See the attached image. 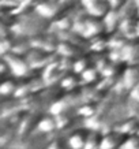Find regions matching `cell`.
<instances>
[{"mask_svg":"<svg viewBox=\"0 0 139 149\" xmlns=\"http://www.w3.org/2000/svg\"><path fill=\"white\" fill-rule=\"evenodd\" d=\"M11 30L18 36H25L30 38L33 36L50 30V22L44 17H41L34 8L21 14H15Z\"/></svg>","mask_w":139,"mask_h":149,"instance_id":"obj_1","label":"cell"},{"mask_svg":"<svg viewBox=\"0 0 139 149\" xmlns=\"http://www.w3.org/2000/svg\"><path fill=\"white\" fill-rule=\"evenodd\" d=\"M1 58L4 59L8 63L10 68H11V74L18 78L26 77L32 74V66L29 63V60L26 59V55L15 54V52H8V54L3 55Z\"/></svg>","mask_w":139,"mask_h":149,"instance_id":"obj_2","label":"cell"},{"mask_svg":"<svg viewBox=\"0 0 139 149\" xmlns=\"http://www.w3.org/2000/svg\"><path fill=\"white\" fill-rule=\"evenodd\" d=\"M72 4H67L62 0H42L40 4L36 7V11L40 14L41 17L48 19L49 22L60 17L66 10Z\"/></svg>","mask_w":139,"mask_h":149,"instance_id":"obj_3","label":"cell"},{"mask_svg":"<svg viewBox=\"0 0 139 149\" xmlns=\"http://www.w3.org/2000/svg\"><path fill=\"white\" fill-rule=\"evenodd\" d=\"M59 42H60V38L52 30H48V32H44L41 34L30 37V45L32 47L48 51V52H52V54H56Z\"/></svg>","mask_w":139,"mask_h":149,"instance_id":"obj_4","label":"cell"},{"mask_svg":"<svg viewBox=\"0 0 139 149\" xmlns=\"http://www.w3.org/2000/svg\"><path fill=\"white\" fill-rule=\"evenodd\" d=\"M42 115H44L42 111H38V109H25L22 120L18 126V136H27L37 130L38 122L42 118Z\"/></svg>","mask_w":139,"mask_h":149,"instance_id":"obj_5","label":"cell"},{"mask_svg":"<svg viewBox=\"0 0 139 149\" xmlns=\"http://www.w3.org/2000/svg\"><path fill=\"white\" fill-rule=\"evenodd\" d=\"M106 32V26L104 22V18H97V17H91L87 15V18L85 21V25L82 27L81 34L87 40H91L97 36L105 34Z\"/></svg>","mask_w":139,"mask_h":149,"instance_id":"obj_6","label":"cell"},{"mask_svg":"<svg viewBox=\"0 0 139 149\" xmlns=\"http://www.w3.org/2000/svg\"><path fill=\"white\" fill-rule=\"evenodd\" d=\"M66 72L67 71H63L59 66V55L56 54V56L41 70V77L44 78L46 85H59L62 77Z\"/></svg>","mask_w":139,"mask_h":149,"instance_id":"obj_7","label":"cell"},{"mask_svg":"<svg viewBox=\"0 0 139 149\" xmlns=\"http://www.w3.org/2000/svg\"><path fill=\"white\" fill-rule=\"evenodd\" d=\"M55 56H56V54L40 49V48H34V47H32L26 54V59L29 60L33 70H42Z\"/></svg>","mask_w":139,"mask_h":149,"instance_id":"obj_8","label":"cell"},{"mask_svg":"<svg viewBox=\"0 0 139 149\" xmlns=\"http://www.w3.org/2000/svg\"><path fill=\"white\" fill-rule=\"evenodd\" d=\"M79 1L86 13L97 18H104L112 10L108 0H79Z\"/></svg>","mask_w":139,"mask_h":149,"instance_id":"obj_9","label":"cell"},{"mask_svg":"<svg viewBox=\"0 0 139 149\" xmlns=\"http://www.w3.org/2000/svg\"><path fill=\"white\" fill-rule=\"evenodd\" d=\"M119 52L120 59L127 64L139 63V37L130 38Z\"/></svg>","mask_w":139,"mask_h":149,"instance_id":"obj_10","label":"cell"},{"mask_svg":"<svg viewBox=\"0 0 139 149\" xmlns=\"http://www.w3.org/2000/svg\"><path fill=\"white\" fill-rule=\"evenodd\" d=\"M126 138L127 134L116 130V129H111L108 131H104L102 142H101V148L100 149H119Z\"/></svg>","mask_w":139,"mask_h":149,"instance_id":"obj_11","label":"cell"},{"mask_svg":"<svg viewBox=\"0 0 139 149\" xmlns=\"http://www.w3.org/2000/svg\"><path fill=\"white\" fill-rule=\"evenodd\" d=\"M89 133H90V129L87 126L78 127L75 130H72L67 138L68 149H85Z\"/></svg>","mask_w":139,"mask_h":149,"instance_id":"obj_12","label":"cell"},{"mask_svg":"<svg viewBox=\"0 0 139 149\" xmlns=\"http://www.w3.org/2000/svg\"><path fill=\"white\" fill-rule=\"evenodd\" d=\"M87 48L82 45H78V44H74L71 41H63L60 40L57 45V51H56V54L60 55V56H68V58H78L79 55L85 54L87 52Z\"/></svg>","mask_w":139,"mask_h":149,"instance_id":"obj_13","label":"cell"},{"mask_svg":"<svg viewBox=\"0 0 139 149\" xmlns=\"http://www.w3.org/2000/svg\"><path fill=\"white\" fill-rule=\"evenodd\" d=\"M121 82L124 84V86L127 88L128 92L131 89L136 88V86H139V63L127 66L126 71L121 77Z\"/></svg>","mask_w":139,"mask_h":149,"instance_id":"obj_14","label":"cell"},{"mask_svg":"<svg viewBox=\"0 0 139 149\" xmlns=\"http://www.w3.org/2000/svg\"><path fill=\"white\" fill-rule=\"evenodd\" d=\"M127 66H128V64H127L126 62H123V60H111V63L101 71V74H102L104 78L121 79Z\"/></svg>","mask_w":139,"mask_h":149,"instance_id":"obj_15","label":"cell"},{"mask_svg":"<svg viewBox=\"0 0 139 149\" xmlns=\"http://www.w3.org/2000/svg\"><path fill=\"white\" fill-rule=\"evenodd\" d=\"M113 129L124 133L127 136L136 134V131H138V129H139V119L132 116V115L126 116V118H123V119H120L119 122H116V125H115Z\"/></svg>","mask_w":139,"mask_h":149,"instance_id":"obj_16","label":"cell"},{"mask_svg":"<svg viewBox=\"0 0 139 149\" xmlns=\"http://www.w3.org/2000/svg\"><path fill=\"white\" fill-rule=\"evenodd\" d=\"M91 66H94V55H93V52L87 51V52H85V54L79 55L78 58H75L72 71L81 75L85 70H87V68L91 67Z\"/></svg>","mask_w":139,"mask_h":149,"instance_id":"obj_17","label":"cell"},{"mask_svg":"<svg viewBox=\"0 0 139 149\" xmlns=\"http://www.w3.org/2000/svg\"><path fill=\"white\" fill-rule=\"evenodd\" d=\"M82 84V79H81V75L76 74L74 71H67L64 74L60 82H59V86L63 89L64 92H70V91H74L76 88H79Z\"/></svg>","mask_w":139,"mask_h":149,"instance_id":"obj_18","label":"cell"},{"mask_svg":"<svg viewBox=\"0 0 139 149\" xmlns=\"http://www.w3.org/2000/svg\"><path fill=\"white\" fill-rule=\"evenodd\" d=\"M139 15H132V17H126L120 21L119 30L128 38H135L136 36V23H138Z\"/></svg>","mask_w":139,"mask_h":149,"instance_id":"obj_19","label":"cell"},{"mask_svg":"<svg viewBox=\"0 0 139 149\" xmlns=\"http://www.w3.org/2000/svg\"><path fill=\"white\" fill-rule=\"evenodd\" d=\"M37 130L40 131V133H42V134H50V133L59 130L56 116L52 115L50 112L44 113L42 118L40 119V122H38V129Z\"/></svg>","mask_w":139,"mask_h":149,"instance_id":"obj_20","label":"cell"},{"mask_svg":"<svg viewBox=\"0 0 139 149\" xmlns=\"http://www.w3.org/2000/svg\"><path fill=\"white\" fill-rule=\"evenodd\" d=\"M89 51L93 54L109 51V33H105V34H101V36H97L89 40Z\"/></svg>","mask_w":139,"mask_h":149,"instance_id":"obj_21","label":"cell"},{"mask_svg":"<svg viewBox=\"0 0 139 149\" xmlns=\"http://www.w3.org/2000/svg\"><path fill=\"white\" fill-rule=\"evenodd\" d=\"M76 111H78V115L82 119L89 120L93 116H95L97 112H98V103H95V101H83L76 107Z\"/></svg>","mask_w":139,"mask_h":149,"instance_id":"obj_22","label":"cell"},{"mask_svg":"<svg viewBox=\"0 0 139 149\" xmlns=\"http://www.w3.org/2000/svg\"><path fill=\"white\" fill-rule=\"evenodd\" d=\"M19 78L15 75H10L7 78H3V82L0 85V93L3 97H10V96H15V92L18 89Z\"/></svg>","mask_w":139,"mask_h":149,"instance_id":"obj_23","label":"cell"},{"mask_svg":"<svg viewBox=\"0 0 139 149\" xmlns=\"http://www.w3.org/2000/svg\"><path fill=\"white\" fill-rule=\"evenodd\" d=\"M81 79H82V84H87V85L98 84L102 79L101 70H98L95 66H91V67H89L87 70H85L81 74Z\"/></svg>","mask_w":139,"mask_h":149,"instance_id":"obj_24","label":"cell"},{"mask_svg":"<svg viewBox=\"0 0 139 149\" xmlns=\"http://www.w3.org/2000/svg\"><path fill=\"white\" fill-rule=\"evenodd\" d=\"M102 137H104L102 130H100V129H90L85 149H100L101 148V142H102Z\"/></svg>","mask_w":139,"mask_h":149,"instance_id":"obj_25","label":"cell"},{"mask_svg":"<svg viewBox=\"0 0 139 149\" xmlns=\"http://www.w3.org/2000/svg\"><path fill=\"white\" fill-rule=\"evenodd\" d=\"M104 22H105L108 33L119 30V25H120V14H119V11H117V10H111V11L104 17Z\"/></svg>","mask_w":139,"mask_h":149,"instance_id":"obj_26","label":"cell"},{"mask_svg":"<svg viewBox=\"0 0 139 149\" xmlns=\"http://www.w3.org/2000/svg\"><path fill=\"white\" fill-rule=\"evenodd\" d=\"M128 40L130 38L124 36L120 30L109 33V51H120Z\"/></svg>","mask_w":139,"mask_h":149,"instance_id":"obj_27","label":"cell"},{"mask_svg":"<svg viewBox=\"0 0 139 149\" xmlns=\"http://www.w3.org/2000/svg\"><path fill=\"white\" fill-rule=\"evenodd\" d=\"M93 55H94V66L98 68V70H101V71H102L104 68L111 63V60H112L109 51H106V52H100V54H93Z\"/></svg>","mask_w":139,"mask_h":149,"instance_id":"obj_28","label":"cell"},{"mask_svg":"<svg viewBox=\"0 0 139 149\" xmlns=\"http://www.w3.org/2000/svg\"><path fill=\"white\" fill-rule=\"evenodd\" d=\"M119 149H139V136L138 134L127 136V138L120 145Z\"/></svg>","mask_w":139,"mask_h":149,"instance_id":"obj_29","label":"cell"},{"mask_svg":"<svg viewBox=\"0 0 139 149\" xmlns=\"http://www.w3.org/2000/svg\"><path fill=\"white\" fill-rule=\"evenodd\" d=\"M127 112L139 119V101L128 96L127 99Z\"/></svg>","mask_w":139,"mask_h":149,"instance_id":"obj_30","label":"cell"},{"mask_svg":"<svg viewBox=\"0 0 139 149\" xmlns=\"http://www.w3.org/2000/svg\"><path fill=\"white\" fill-rule=\"evenodd\" d=\"M67 141L64 142L63 140H53L52 142H49V144L46 145V148L45 149H67Z\"/></svg>","mask_w":139,"mask_h":149,"instance_id":"obj_31","label":"cell"},{"mask_svg":"<svg viewBox=\"0 0 139 149\" xmlns=\"http://www.w3.org/2000/svg\"><path fill=\"white\" fill-rule=\"evenodd\" d=\"M130 0H108V3L112 10H120L128 3Z\"/></svg>","mask_w":139,"mask_h":149,"instance_id":"obj_32","label":"cell"},{"mask_svg":"<svg viewBox=\"0 0 139 149\" xmlns=\"http://www.w3.org/2000/svg\"><path fill=\"white\" fill-rule=\"evenodd\" d=\"M128 96L139 101V86H136V88H134V89H131L130 93H128Z\"/></svg>","mask_w":139,"mask_h":149,"instance_id":"obj_33","label":"cell"},{"mask_svg":"<svg viewBox=\"0 0 139 149\" xmlns=\"http://www.w3.org/2000/svg\"><path fill=\"white\" fill-rule=\"evenodd\" d=\"M136 36L139 37V17H138V23H136Z\"/></svg>","mask_w":139,"mask_h":149,"instance_id":"obj_34","label":"cell"},{"mask_svg":"<svg viewBox=\"0 0 139 149\" xmlns=\"http://www.w3.org/2000/svg\"><path fill=\"white\" fill-rule=\"evenodd\" d=\"M135 3H136V4L139 6V0H135Z\"/></svg>","mask_w":139,"mask_h":149,"instance_id":"obj_35","label":"cell"},{"mask_svg":"<svg viewBox=\"0 0 139 149\" xmlns=\"http://www.w3.org/2000/svg\"><path fill=\"white\" fill-rule=\"evenodd\" d=\"M136 134H138V136H139V129H138V131H136Z\"/></svg>","mask_w":139,"mask_h":149,"instance_id":"obj_36","label":"cell"}]
</instances>
